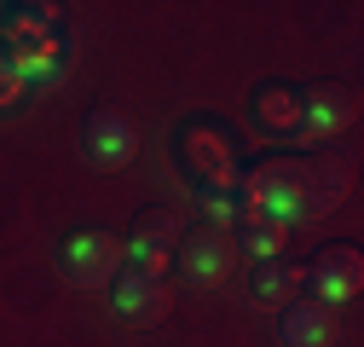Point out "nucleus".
Wrapping results in <instances>:
<instances>
[{"instance_id":"nucleus-1","label":"nucleus","mask_w":364,"mask_h":347,"mask_svg":"<svg viewBox=\"0 0 364 347\" xmlns=\"http://www.w3.org/2000/svg\"><path fill=\"white\" fill-rule=\"evenodd\" d=\"M306 174H312V162H301V156H272V162L249 168L237 180L243 214H266V220H284V226L306 220Z\"/></svg>"},{"instance_id":"nucleus-2","label":"nucleus","mask_w":364,"mask_h":347,"mask_svg":"<svg viewBox=\"0 0 364 347\" xmlns=\"http://www.w3.org/2000/svg\"><path fill=\"white\" fill-rule=\"evenodd\" d=\"M179 162L203 186V197H237V151L225 139V127H214V122L179 127Z\"/></svg>"},{"instance_id":"nucleus-3","label":"nucleus","mask_w":364,"mask_h":347,"mask_svg":"<svg viewBox=\"0 0 364 347\" xmlns=\"http://www.w3.org/2000/svg\"><path fill=\"white\" fill-rule=\"evenodd\" d=\"M179 214H168V208H139L133 214V232H127V243H122V260H133L127 272H145V278H168V267H173V249H179Z\"/></svg>"},{"instance_id":"nucleus-4","label":"nucleus","mask_w":364,"mask_h":347,"mask_svg":"<svg viewBox=\"0 0 364 347\" xmlns=\"http://www.w3.org/2000/svg\"><path fill=\"white\" fill-rule=\"evenodd\" d=\"M173 267L186 272L191 284H225V272L237 267V243H232V232H220V226H191V232H179Z\"/></svg>"},{"instance_id":"nucleus-5","label":"nucleus","mask_w":364,"mask_h":347,"mask_svg":"<svg viewBox=\"0 0 364 347\" xmlns=\"http://www.w3.org/2000/svg\"><path fill=\"white\" fill-rule=\"evenodd\" d=\"M64 272L75 284H110L122 272V237H110L105 226H87L64 237Z\"/></svg>"},{"instance_id":"nucleus-6","label":"nucleus","mask_w":364,"mask_h":347,"mask_svg":"<svg viewBox=\"0 0 364 347\" xmlns=\"http://www.w3.org/2000/svg\"><path fill=\"white\" fill-rule=\"evenodd\" d=\"M364 284V255L353 243H330L324 255L312 260V272H306V289L318 295V307H341V301H353Z\"/></svg>"},{"instance_id":"nucleus-7","label":"nucleus","mask_w":364,"mask_h":347,"mask_svg":"<svg viewBox=\"0 0 364 347\" xmlns=\"http://www.w3.org/2000/svg\"><path fill=\"white\" fill-rule=\"evenodd\" d=\"M353 93L341 81H312L301 93V139H336L341 127L353 122Z\"/></svg>"},{"instance_id":"nucleus-8","label":"nucleus","mask_w":364,"mask_h":347,"mask_svg":"<svg viewBox=\"0 0 364 347\" xmlns=\"http://www.w3.org/2000/svg\"><path fill=\"white\" fill-rule=\"evenodd\" d=\"M81 145L93 156V168H127L133 151H139V134H133V122L116 116V110H93L81 127Z\"/></svg>"},{"instance_id":"nucleus-9","label":"nucleus","mask_w":364,"mask_h":347,"mask_svg":"<svg viewBox=\"0 0 364 347\" xmlns=\"http://www.w3.org/2000/svg\"><path fill=\"white\" fill-rule=\"evenodd\" d=\"M110 301H116L122 319H145V324H156V319L168 313L162 278H145V272H116V278H110Z\"/></svg>"},{"instance_id":"nucleus-10","label":"nucleus","mask_w":364,"mask_h":347,"mask_svg":"<svg viewBox=\"0 0 364 347\" xmlns=\"http://www.w3.org/2000/svg\"><path fill=\"white\" fill-rule=\"evenodd\" d=\"M278 341L284 347H330L336 341V313L318 301H289L278 319Z\"/></svg>"},{"instance_id":"nucleus-11","label":"nucleus","mask_w":364,"mask_h":347,"mask_svg":"<svg viewBox=\"0 0 364 347\" xmlns=\"http://www.w3.org/2000/svg\"><path fill=\"white\" fill-rule=\"evenodd\" d=\"M255 122L266 127V134H301V93L284 81H272L255 93Z\"/></svg>"},{"instance_id":"nucleus-12","label":"nucleus","mask_w":364,"mask_h":347,"mask_svg":"<svg viewBox=\"0 0 364 347\" xmlns=\"http://www.w3.org/2000/svg\"><path fill=\"white\" fill-rule=\"evenodd\" d=\"M232 243L255 260H284V243H289V226L284 220H266V214H243L232 226Z\"/></svg>"},{"instance_id":"nucleus-13","label":"nucleus","mask_w":364,"mask_h":347,"mask_svg":"<svg viewBox=\"0 0 364 347\" xmlns=\"http://www.w3.org/2000/svg\"><path fill=\"white\" fill-rule=\"evenodd\" d=\"M249 289H255V301H266V307H289V301L306 289V272L289 267V260H260Z\"/></svg>"},{"instance_id":"nucleus-14","label":"nucleus","mask_w":364,"mask_h":347,"mask_svg":"<svg viewBox=\"0 0 364 347\" xmlns=\"http://www.w3.org/2000/svg\"><path fill=\"white\" fill-rule=\"evenodd\" d=\"M12 58V70H18V81L29 87V81H58L64 75V47L47 35V41H29V47H12L6 53Z\"/></svg>"},{"instance_id":"nucleus-15","label":"nucleus","mask_w":364,"mask_h":347,"mask_svg":"<svg viewBox=\"0 0 364 347\" xmlns=\"http://www.w3.org/2000/svg\"><path fill=\"white\" fill-rule=\"evenodd\" d=\"M23 99V81H18V70H12V58H6V47H0V110H12Z\"/></svg>"}]
</instances>
